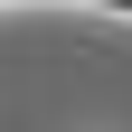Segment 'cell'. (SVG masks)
I'll use <instances>...</instances> for the list:
<instances>
[{"mask_svg":"<svg viewBox=\"0 0 132 132\" xmlns=\"http://www.w3.org/2000/svg\"><path fill=\"white\" fill-rule=\"evenodd\" d=\"M0 10H28V0H0ZM66 10H123L132 19V0H66Z\"/></svg>","mask_w":132,"mask_h":132,"instance_id":"obj_1","label":"cell"}]
</instances>
